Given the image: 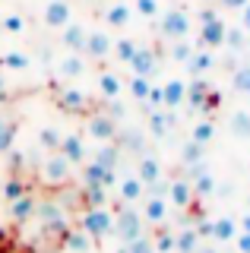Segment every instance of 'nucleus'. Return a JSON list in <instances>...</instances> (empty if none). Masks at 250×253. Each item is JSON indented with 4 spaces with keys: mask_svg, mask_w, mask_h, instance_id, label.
Here are the masks:
<instances>
[{
    "mask_svg": "<svg viewBox=\"0 0 250 253\" xmlns=\"http://www.w3.org/2000/svg\"><path fill=\"white\" fill-rule=\"evenodd\" d=\"M238 228H241L244 234H250V212H244V215L238 218Z\"/></svg>",
    "mask_w": 250,
    "mask_h": 253,
    "instance_id": "nucleus-51",
    "label": "nucleus"
},
{
    "mask_svg": "<svg viewBox=\"0 0 250 253\" xmlns=\"http://www.w3.org/2000/svg\"><path fill=\"white\" fill-rule=\"evenodd\" d=\"M228 130L238 139H250V111H244V108L234 111V114L228 117Z\"/></svg>",
    "mask_w": 250,
    "mask_h": 253,
    "instance_id": "nucleus-30",
    "label": "nucleus"
},
{
    "mask_svg": "<svg viewBox=\"0 0 250 253\" xmlns=\"http://www.w3.org/2000/svg\"><path fill=\"white\" fill-rule=\"evenodd\" d=\"M89 136L98 142H114L117 139V121L108 114H92L89 117Z\"/></svg>",
    "mask_w": 250,
    "mask_h": 253,
    "instance_id": "nucleus-7",
    "label": "nucleus"
},
{
    "mask_svg": "<svg viewBox=\"0 0 250 253\" xmlns=\"http://www.w3.org/2000/svg\"><path fill=\"white\" fill-rule=\"evenodd\" d=\"M234 244H238V253H250V234L238 231V237H234Z\"/></svg>",
    "mask_w": 250,
    "mask_h": 253,
    "instance_id": "nucleus-48",
    "label": "nucleus"
},
{
    "mask_svg": "<svg viewBox=\"0 0 250 253\" xmlns=\"http://www.w3.org/2000/svg\"><path fill=\"white\" fill-rule=\"evenodd\" d=\"M98 92L105 95L108 101L121 98V92H124V83H121V76H117V73H111V70H101V73H98Z\"/></svg>",
    "mask_w": 250,
    "mask_h": 253,
    "instance_id": "nucleus-22",
    "label": "nucleus"
},
{
    "mask_svg": "<svg viewBox=\"0 0 250 253\" xmlns=\"http://www.w3.org/2000/svg\"><path fill=\"white\" fill-rule=\"evenodd\" d=\"M57 73L64 76V79H80L83 73H85V60L80 57V54H64V57L57 60Z\"/></svg>",
    "mask_w": 250,
    "mask_h": 253,
    "instance_id": "nucleus-21",
    "label": "nucleus"
},
{
    "mask_svg": "<svg viewBox=\"0 0 250 253\" xmlns=\"http://www.w3.org/2000/svg\"><path fill=\"white\" fill-rule=\"evenodd\" d=\"M35 215L42 218V225L44 228H54V225H64V212H60V206L57 203H38V209H35Z\"/></svg>",
    "mask_w": 250,
    "mask_h": 253,
    "instance_id": "nucleus-29",
    "label": "nucleus"
},
{
    "mask_svg": "<svg viewBox=\"0 0 250 253\" xmlns=\"http://www.w3.org/2000/svg\"><path fill=\"white\" fill-rule=\"evenodd\" d=\"M181 158H184L187 168H197V165H203V146H200V142H193V139H187L184 149H181Z\"/></svg>",
    "mask_w": 250,
    "mask_h": 253,
    "instance_id": "nucleus-38",
    "label": "nucleus"
},
{
    "mask_svg": "<svg viewBox=\"0 0 250 253\" xmlns=\"http://www.w3.org/2000/svg\"><path fill=\"white\" fill-rule=\"evenodd\" d=\"M225 32H228V26H225V19L218 16V19L200 26V44L209 47V51H212V47H222L225 44Z\"/></svg>",
    "mask_w": 250,
    "mask_h": 253,
    "instance_id": "nucleus-12",
    "label": "nucleus"
},
{
    "mask_svg": "<svg viewBox=\"0 0 250 253\" xmlns=\"http://www.w3.org/2000/svg\"><path fill=\"white\" fill-rule=\"evenodd\" d=\"M149 89H152L149 76H133V79H130V95H133L136 101H143V105H146V95H149Z\"/></svg>",
    "mask_w": 250,
    "mask_h": 253,
    "instance_id": "nucleus-42",
    "label": "nucleus"
},
{
    "mask_svg": "<svg viewBox=\"0 0 250 253\" xmlns=\"http://www.w3.org/2000/svg\"><path fill=\"white\" fill-rule=\"evenodd\" d=\"M22 193H29V190H26V184H22V180L19 177H10V180H6V184H3V200H19V196Z\"/></svg>",
    "mask_w": 250,
    "mask_h": 253,
    "instance_id": "nucleus-45",
    "label": "nucleus"
},
{
    "mask_svg": "<svg viewBox=\"0 0 250 253\" xmlns=\"http://www.w3.org/2000/svg\"><path fill=\"white\" fill-rule=\"evenodd\" d=\"M238 218L234 215H218V218H212V241L215 244H231L234 237H238Z\"/></svg>",
    "mask_w": 250,
    "mask_h": 253,
    "instance_id": "nucleus-14",
    "label": "nucleus"
},
{
    "mask_svg": "<svg viewBox=\"0 0 250 253\" xmlns=\"http://www.w3.org/2000/svg\"><path fill=\"white\" fill-rule=\"evenodd\" d=\"M209 89H212V85H209L206 83V79H203V76H197V79H193V83H187V105H190V108H203V101H206V95H209Z\"/></svg>",
    "mask_w": 250,
    "mask_h": 253,
    "instance_id": "nucleus-25",
    "label": "nucleus"
},
{
    "mask_svg": "<svg viewBox=\"0 0 250 253\" xmlns=\"http://www.w3.org/2000/svg\"><path fill=\"white\" fill-rule=\"evenodd\" d=\"M0 32L19 35V32H26V19H22L19 13H6V16H0Z\"/></svg>",
    "mask_w": 250,
    "mask_h": 253,
    "instance_id": "nucleus-41",
    "label": "nucleus"
},
{
    "mask_svg": "<svg viewBox=\"0 0 250 253\" xmlns=\"http://www.w3.org/2000/svg\"><path fill=\"white\" fill-rule=\"evenodd\" d=\"M42 19L48 29H64L67 22H73V6H70V0H48Z\"/></svg>",
    "mask_w": 250,
    "mask_h": 253,
    "instance_id": "nucleus-5",
    "label": "nucleus"
},
{
    "mask_svg": "<svg viewBox=\"0 0 250 253\" xmlns=\"http://www.w3.org/2000/svg\"><path fill=\"white\" fill-rule=\"evenodd\" d=\"M184 98H187V83H184V79H168V83L162 85V101H165L168 111L181 108Z\"/></svg>",
    "mask_w": 250,
    "mask_h": 253,
    "instance_id": "nucleus-18",
    "label": "nucleus"
},
{
    "mask_svg": "<svg viewBox=\"0 0 250 253\" xmlns=\"http://www.w3.org/2000/svg\"><path fill=\"white\" fill-rule=\"evenodd\" d=\"M57 152L64 155L70 165H85V139L80 136V133H64Z\"/></svg>",
    "mask_w": 250,
    "mask_h": 253,
    "instance_id": "nucleus-9",
    "label": "nucleus"
},
{
    "mask_svg": "<svg viewBox=\"0 0 250 253\" xmlns=\"http://www.w3.org/2000/svg\"><path fill=\"white\" fill-rule=\"evenodd\" d=\"M155 51L152 47H136L133 60H130V67H133V76H152L155 73Z\"/></svg>",
    "mask_w": 250,
    "mask_h": 253,
    "instance_id": "nucleus-20",
    "label": "nucleus"
},
{
    "mask_svg": "<svg viewBox=\"0 0 250 253\" xmlns=\"http://www.w3.org/2000/svg\"><path fill=\"white\" fill-rule=\"evenodd\" d=\"M159 32H162V38H171V42H181V38H187V35H190V13H187L184 6H174V10L162 13Z\"/></svg>",
    "mask_w": 250,
    "mask_h": 253,
    "instance_id": "nucleus-3",
    "label": "nucleus"
},
{
    "mask_svg": "<svg viewBox=\"0 0 250 253\" xmlns=\"http://www.w3.org/2000/svg\"><path fill=\"white\" fill-rule=\"evenodd\" d=\"M139 212H143L146 225H162L168 218V200L159 193H149V196H143V209Z\"/></svg>",
    "mask_w": 250,
    "mask_h": 253,
    "instance_id": "nucleus-8",
    "label": "nucleus"
},
{
    "mask_svg": "<svg viewBox=\"0 0 250 253\" xmlns=\"http://www.w3.org/2000/svg\"><path fill=\"white\" fill-rule=\"evenodd\" d=\"M218 6H225V10H244L247 0H218Z\"/></svg>",
    "mask_w": 250,
    "mask_h": 253,
    "instance_id": "nucleus-49",
    "label": "nucleus"
},
{
    "mask_svg": "<svg viewBox=\"0 0 250 253\" xmlns=\"http://www.w3.org/2000/svg\"><path fill=\"white\" fill-rule=\"evenodd\" d=\"M247 209H250V193H247Z\"/></svg>",
    "mask_w": 250,
    "mask_h": 253,
    "instance_id": "nucleus-54",
    "label": "nucleus"
},
{
    "mask_svg": "<svg viewBox=\"0 0 250 253\" xmlns=\"http://www.w3.org/2000/svg\"><path fill=\"white\" fill-rule=\"evenodd\" d=\"M146 196V184L136 177V174H130V177H124L121 184H117V200L124 206H133V203H143Z\"/></svg>",
    "mask_w": 250,
    "mask_h": 253,
    "instance_id": "nucleus-10",
    "label": "nucleus"
},
{
    "mask_svg": "<svg viewBox=\"0 0 250 253\" xmlns=\"http://www.w3.org/2000/svg\"><path fill=\"white\" fill-rule=\"evenodd\" d=\"M136 177L143 180L146 187L159 184V180H162V165H159V158H155V155H143V158H139V165H136Z\"/></svg>",
    "mask_w": 250,
    "mask_h": 253,
    "instance_id": "nucleus-19",
    "label": "nucleus"
},
{
    "mask_svg": "<svg viewBox=\"0 0 250 253\" xmlns=\"http://www.w3.org/2000/svg\"><path fill=\"white\" fill-rule=\"evenodd\" d=\"M32 67V57L26 51H3L0 54V70H16V73H26Z\"/></svg>",
    "mask_w": 250,
    "mask_h": 253,
    "instance_id": "nucleus-24",
    "label": "nucleus"
},
{
    "mask_svg": "<svg viewBox=\"0 0 250 253\" xmlns=\"http://www.w3.org/2000/svg\"><path fill=\"white\" fill-rule=\"evenodd\" d=\"M114 234L121 237V244H133L146 234V218L143 212L133 209V206H121L114 212Z\"/></svg>",
    "mask_w": 250,
    "mask_h": 253,
    "instance_id": "nucleus-1",
    "label": "nucleus"
},
{
    "mask_svg": "<svg viewBox=\"0 0 250 253\" xmlns=\"http://www.w3.org/2000/svg\"><path fill=\"white\" fill-rule=\"evenodd\" d=\"M193 193H197V200L200 196H212L215 193V187H218V180H215V174L206 168V165H197L193 168Z\"/></svg>",
    "mask_w": 250,
    "mask_h": 253,
    "instance_id": "nucleus-15",
    "label": "nucleus"
},
{
    "mask_svg": "<svg viewBox=\"0 0 250 253\" xmlns=\"http://www.w3.org/2000/svg\"><path fill=\"white\" fill-rule=\"evenodd\" d=\"M57 105L70 111V114H85L89 111V98L80 89H57Z\"/></svg>",
    "mask_w": 250,
    "mask_h": 253,
    "instance_id": "nucleus-13",
    "label": "nucleus"
},
{
    "mask_svg": "<svg viewBox=\"0 0 250 253\" xmlns=\"http://www.w3.org/2000/svg\"><path fill=\"white\" fill-rule=\"evenodd\" d=\"M111 35H108V32H101V29H95V32H89V35H85V47L83 51L89 54V57H95V60H105L108 54H111Z\"/></svg>",
    "mask_w": 250,
    "mask_h": 253,
    "instance_id": "nucleus-11",
    "label": "nucleus"
},
{
    "mask_svg": "<svg viewBox=\"0 0 250 253\" xmlns=\"http://www.w3.org/2000/svg\"><path fill=\"white\" fill-rule=\"evenodd\" d=\"M200 234H197V228H181V231L174 234V250L177 253H197L200 247Z\"/></svg>",
    "mask_w": 250,
    "mask_h": 253,
    "instance_id": "nucleus-28",
    "label": "nucleus"
},
{
    "mask_svg": "<svg viewBox=\"0 0 250 253\" xmlns=\"http://www.w3.org/2000/svg\"><path fill=\"white\" fill-rule=\"evenodd\" d=\"M171 126H174V114H171V111H162V108L159 111H149V130H152L155 139L168 136Z\"/></svg>",
    "mask_w": 250,
    "mask_h": 253,
    "instance_id": "nucleus-23",
    "label": "nucleus"
},
{
    "mask_svg": "<svg viewBox=\"0 0 250 253\" xmlns=\"http://www.w3.org/2000/svg\"><path fill=\"white\" fill-rule=\"evenodd\" d=\"M193 51H197V47H193L190 42H187V38H181V42H171V60H177V63H187L193 57Z\"/></svg>",
    "mask_w": 250,
    "mask_h": 253,
    "instance_id": "nucleus-40",
    "label": "nucleus"
},
{
    "mask_svg": "<svg viewBox=\"0 0 250 253\" xmlns=\"http://www.w3.org/2000/svg\"><path fill=\"white\" fill-rule=\"evenodd\" d=\"M35 209H38V200H35L32 193H22L19 200L10 203V218L16 221V225H26V221L35 215Z\"/></svg>",
    "mask_w": 250,
    "mask_h": 253,
    "instance_id": "nucleus-16",
    "label": "nucleus"
},
{
    "mask_svg": "<svg viewBox=\"0 0 250 253\" xmlns=\"http://www.w3.org/2000/svg\"><path fill=\"white\" fill-rule=\"evenodd\" d=\"M70 174H73V165L60 152H48V158L42 162V180L48 187H64L70 180Z\"/></svg>",
    "mask_w": 250,
    "mask_h": 253,
    "instance_id": "nucleus-4",
    "label": "nucleus"
},
{
    "mask_svg": "<svg viewBox=\"0 0 250 253\" xmlns=\"http://www.w3.org/2000/svg\"><path fill=\"white\" fill-rule=\"evenodd\" d=\"M133 10L143 16V19H159V16H162L159 0H133Z\"/></svg>",
    "mask_w": 250,
    "mask_h": 253,
    "instance_id": "nucleus-43",
    "label": "nucleus"
},
{
    "mask_svg": "<svg viewBox=\"0 0 250 253\" xmlns=\"http://www.w3.org/2000/svg\"><path fill=\"white\" fill-rule=\"evenodd\" d=\"M165 200H168V206H174V209H190L193 200H197V193H193V184H190V180H184V177L171 180Z\"/></svg>",
    "mask_w": 250,
    "mask_h": 253,
    "instance_id": "nucleus-6",
    "label": "nucleus"
},
{
    "mask_svg": "<svg viewBox=\"0 0 250 253\" xmlns=\"http://www.w3.org/2000/svg\"><path fill=\"white\" fill-rule=\"evenodd\" d=\"M247 171H250V162H247Z\"/></svg>",
    "mask_w": 250,
    "mask_h": 253,
    "instance_id": "nucleus-56",
    "label": "nucleus"
},
{
    "mask_svg": "<svg viewBox=\"0 0 250 253\" xmlns=\"http://www.w3.org/2000/svg\"><path fill=\"white\" fill-rule=\"evenodd\" d=\"M0 92H3V79H0Z\"/></svg>",
    "mask_w": 250,
    "mask_h": 253,
    "instance_id": "nucleus-55",
    "label": "nucleus"
},
{
    "mask_svg": "<svg viewBox=\"0 0 250 253\" xmlns=\"http://www.w3.org/2000/svg\"><path fill=\"white\" fill-rule=\"evenodd\" d=\"M136 47H139V44L133 42V38H117V42L111 44V54H114L121 63H130V60H133V54H136Z\"/></svg>",
    "mask_w": 250,
    "mask_h": 253,
    "instance_id": "nucleus-36",
    "label": "nucleus"
},
{
    "mask_svg": "<svg viewBox=\"0 0 250 253\" xmlns=\"http://www.w3.org/2000/svg\"><path fill=\"white\" fill-rule=\"evenodd\" d=\"M231 89L250 95V63H238V70H231Z\"/></svg>",
    "mask_w": 250,
    "mask_h": 253,
    "instance_id": "nucleus-33",
    "label": "nucleus"
},
{
    "mask_svg": "<svg viewBox=\"0 0 250 253\" xmlns=\"http://www.w3.org/2000/svg\"><path fill=\"white\" fill-rule=\"evenodd\" d=\"M130 16H133V10L127 3H111L105 10V22L111 29H124V26H130Z\"/></svg>",
    "mask_w": 250,
    "mask_h": 253,
    "instance_id": "nucleus-27",
    "label": "nucleus"
},
{
    "mask_svg": "<svg viewBox=\"0 0 250 253\" xmlns=\"http://www.w3.org/2000/svg\"><path fill=\"white\" fill-rule=\"evenodd\" d=\"M149 241H152L155 253H174V234L171 231H155V234H149Z\"/></svg>",
    "mask_w": 250,
    "mask_h": 253,
    "instance_id": "nucleus-39",
    "label": "nucleus"
},
{
    "mask_svg": "<svg viewBox=\"0 0 250 253\" xmlns=\"http://www.w3.org/2000/svg\"><path fill=\"white\" fill-rule=\"evenodd\" d=\"M64 244H67L70 253H89L92 250V237L85 234L83 228H80V231H67L64 234Z\"/></svg>",
    "mask_w": 250,
    "mask_h": 253,
    "instance_id": "nucleus-31",
    "label": "nucleus"
},
{
    "mask_svg": "<svg viewBox=\"0 0 250 253\" xmlns=\"http://www.w3.org/2000/svg\"><path fill=\"white\" fill-rule=\"evenodd\" d=\"M85 35H89V29H85V26H80V22H67V26H64V35H60V42H64L67 51L83 54V47H85Z\"/></svg>",
    "mask_w": 250,
    "mask_h": 253,
    "instance_id": "nucleus-17",
    "label": "nucleus"
},
{
    "mask_svg": "<svg viewBox=\"0 0 250 253\" xmlns=\"http://www.w3.org/2000/svg\"><path fill=\"white\" fill-rule=\"evenodd\" d=\"M197 253H218V247H215V244H200Z\"/></svg>",
    "mask_w": 250,
    "mask_h": 253,
    "instance_id": "nucleus-52",
    "label": "nucleus"
},
{
    "mask_svg": "<svg viewBox=\"0 0 250 253\" xmlns=\"http://www.w3.org/2000/svg\"><path fill=\"white\" fill-rule=\"evenodd\" d=\"M244 35H247L244 29H228V32H225V47L241 51V47H244Z\"/></svg>",
    "mask_w": 250,
    "mask_h": 253,
    "instance_id": "nucleus-46",
    "label": "nucleus"
},
{
    "mask_svg": "<svg viewBox=\"0 0 250 253\" xmlns=\"http://www.w3.org/2000/svg\"><path fill=\"white\" fill-rule=\"evenodd\" d=\"M212 67H215V57H212V51H209V47H203V51H193V57L187 60V70H190L193 76L209 73Z\"/></svg>",
    "mask_w": 250,
    "mask_h": 253,
    "instance_id": "nucleus-26",
    "label": "nucleus"
},
{
    "mask_svg": "<svg viewBox=\"0 0 250 253\" xmlns=\"http://www.w3.org/2000/svg\"><path fill=\"white\" fill-rule=\"evenodd\" d=\"M215 136V124L212 121H200V124H193V130H190V139L193 142H200V146H209Z\"/></svg>",
    "mask_w": 250,
    "mask_h": 253,
    "instance_id": "nucleus-37",
    "label": "nucleus"
},
{
    "mask_svg": "<svg viewBox=\"0 0 250 253\" xmlns=\"http://www.w3.org/2000/svg\"><path fill=\"white\" fill-rule=\"evenodd\" d=\"M13 139H16V121H10L6 114H0V152H10Z\"/></svg>",
    "mask_w": 250,
    "mask_h": 253,
    "instance_id": "nucleus-34",
    "label": "nucleus"
},
{
    "mask_svg": "<svg viewBox=\"0 0 250 253\" xmlns=\"http://www.w3.org/2000/svg\"><path fill=\"white\" fill-rule=\"evenodd\" d=\"M80 221H83V231L89 237H95V241L114 234V212L108 209V206H85Z\"/></svg>",
    "mask_w": 250,
    "mask_h": 253,
    "instance_id": "nucleus-2",
    "label": "nucleus"
},
{
    "mask_svg": "<svg viewBox=\"0 0 250 253\" xmlns=\"http://www.w3.org/2000/svg\"><path fill=\"white\" fill-rule=\"evenodd\" d=\"M60 139H64V133H60L57 126H42V130H38V146H42L44 152H57Z\"/></svg>",
    "mask_w": 250,
    "mask_h": 253,
    "instance_id": "nucleus-32",
    "label": "nucleus"
},
{
    "mask_svg": "<svg viewBox=\"0 0 250 253\" xmlns=\"http://www.w3.org/2000/svg\"><path fill=\"white\" fill-rule=\"evenodd\" d=\"M117 253H130V244H121V247H117Z\"/></svg>",
    "mask_w": 250,
    "mask_h": 253,
    "instance_id": "nucleus-53",
    "label": "nucleus"
},
{
    "mask_svg": "<svg viewBox=\"0 0 250 253\" xmlns=\"http://www.w3.org/2000/svg\"><path fill=\"white\" fill-rule=\"evenodd\" d=\"M108 187L101 184H85V200H89V206H108Z\"/></svg>",
    "mask_w": 250,
    "mask_h": 253,
    "instance_id": "nucleus-44",
    "label": "nucleus"
},
{
    "mask_svg": "<svg viewBox=\"0 0 250 253\" xmlns=\"http://www.w3.org/2000/svg\"><path fill=\"white\" fill-rule=\"evenodd\" d=\"M212 19H218V10L215 6H203L200 10V26H206V22H212Z\"/></svg>",
    "mask_w": 250,
    "mask_h": 253,
    "instance_id": "nucleus-47",
    "label": "nucleus"
},
{
    "mask_svg": "<svg viewBox=\"0 0 250 253\" xmlns=\"http://www.w3.org/2000/svg\"><path fill=\"white\" fill-rule=\"evenodd\" d=\"M117 158H121V146H114V142H101V149L95 152L92 162L105 165V168H117Z\"/></svg>",
    "mask_w": 250,
    "mask_h": 253,
    "instance_id": "nucleus-35",
    "label": "nucleus"
},
{
    "mask_svg": "<svg viewBox=\"0 0 250 253\" xmlns=\"http://www.w3.org/2000/svg\"><path fill=\"white\" fill-rule=\"evenodd\" d=\"M241 29H244L247 35H250V0H247V6H244V10H241Z\"/></svg>",
    "mask_w": 250,
    "mask_h": 253,
    "instance_id": "nucleus-50",
    "label": "nucleus"
}]
</instances>
